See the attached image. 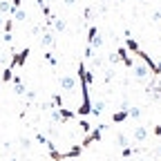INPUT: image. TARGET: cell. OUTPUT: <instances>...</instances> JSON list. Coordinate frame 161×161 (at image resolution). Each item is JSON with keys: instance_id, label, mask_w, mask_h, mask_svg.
<instances>
[{"instance_id": "cell-9", "label": "cell", "mask_w": 161, "mask_h": 161, "mask_svg": "<svg viewBox=\"0 0 161 161\" xmlns=\"http://www.w3.org/2000/svg\"><path fill=\"white\" fill-rule=\"evenodd\" d=\"M130 116H128V110H119V112H114L112 114V123H123V121H128Z\"/></svg>"}, {"instance_id": "cell-15", "label": "cell", "mask_w": 161, "mask_h": 161, "mask_svg": "<svg viewBox=\"0 0 161 161\" xmlns=\"http://www.w3.org/2000/svg\"><path fill=\"white\" fill-rule=\"evenodd\" d=\"M78 128H80V132H85V134L92 132V125L87 123V121H78Z\"/></svg>"}, {"instance_id": "cell-1", "label": "cell", "mask_w": 161, "mask_h": 161, "mask_svg": "<svg viewBox=\"0 0 161 161\" xmlns=\"http://www.w3.org/2000/svg\"><path fill=\"white\" fill-rule=\"evenodd\" d=\"M87 47H92V52L98 49V47H103V38H101L96 25H92V27L87 29Z\"/></svg>"}, {"instance_id": "cell-25", "label": "cell", "mask_w": 161, "mask_h": 161, "mask_svg": "<svg viewBox=\"0 0 161 161\" xmlns=\"http://www.w3.org/2000/svg\"><path fill=\"white\" fill-rule=\"evenodd\" d=\"M152 132H154L157 136H161V125H154V130H152Z\"/></svg>"}, {"instance_id": "cell-8", "label": "cell", "mask_w": 161, "mask_h": 161, "mask_svg": "<svg viewBox=\"0 0 161 161\" xmlns=\"http://www.w3.org/2000/svg\"><path fill=\"white\" fill-rule=\"evenodd\" d=\"M80 152H83V146H74L67 152H63V161L65 159H76V157H80Z\"/></svg>"}, {"instance_id": "cell-7", "label": "cell", "mask_w": 161, "mask_h": 161, "mask_svg": "<svg viewBox=\"0 0 161 161\" xmlns=\"http://www.w3.org/2000/svg\"><path fill=\"white\" fill-rule=\"evenodd\" d=\"M11 80H14V90H16V94H18V96H25V94H27V87H25L23 80H20V76H14Z\"/></svg>"}, {"instance_id": "cell-16", "label": "cell", "mask_w": 161, "mask_h": 161, "mask_svg": "<svg viewBox=\"0 0 161 161\" xmlns=\"http://www.w3.org/2000/svg\"><path fill=\"white\" fill-rule=\"evenodd\" d=\"M11 78H14V69L11 67H5L3 69V80H11Z\"/></svg>"}, {"instance_id": "cell-20", "label": "cell", "mask_w": 161, "mask_h": 161, "mask_svg": "<svg viewBox=\"0 0 161 161\" xmlns=\"http://www.w3.org/2000/svg\"><path fill=\"white\" fill-rule=\"evenodd\" d=\"M152 23H161V9H157V11L152 14Z\"/></svg>"}, {"instance_id": "cell-4", "label": "cell", "mask_w": 161, "mask_h": 161, "mask_svg": "<svg viewBox=\"0 0 161 161\" xmlns=\"http://www.w3.org/2000/svg\"><path fill=\"white\" fill-rule=\"evenodd\" d=\"M132 72H134V78H136V80H141V83H146L148 76H152V74H150V69H148L143 63H134Z\"/></svg>"}, {"instance_id": "cell-27", "label": "cell", "mask_w": 161, "mask_h": 161, "mask_svg": "<svg viewBox=\"0 0 161 161\" xmlns=\"http://www.w3.org/2000/svg\"><path fill=\"white\" fill-rule=\"evenodd\" d=\"M3 25H5V20H3V16H0V27H3Z\"/></svg>"}, {"instance_id": "cell-30", "label": "cell", "mask_w": 161, "mask_h": 161, "mask_svg": "<svg viewBox=\"0 0 161 161\" xmlns=\"http://www.w3.org/2000/svg\"><path fill=\"white\" fill-rule=\"evenodd\" d=\"M0 150H3V146H0Z\"/></svg>"}, {"instance_id": "cell-18", "label": "cell", "mask_w": 161, "mask_h": 161, "mask_svg": "<svg viewBox=\"0 0 161 161\" xmlns=\"http://www.w3.org/2000/svg\"><path fill=\"white\" fill-rule=\"evenodd\" d=\"M20 148H23V150H29V148H31V141H29L27 136H23V139H20Z\"/></svg>"}, {"instance_id": "cell-24", "label": "cell", "mask_w": 161, "mask_h": 161, "mask_svg": "<svg viewBox=\"0 0 161 161\" xmlns=\"http://www.w3.org/2000/svg\"><path fill=\"white\" fill-rule=\"evenodd\" d=\"M92 16H94V11H92V9H90V7H87V9H85V20H90V18H92Z\"/></svg>"}, {"instance_id": "cell-14", "label": "cell", "mask_w": 161, "mask_h": 161, "mask_svg": "<svg viewBox=\"0 0 161 161\" xmlns=\"http://www.w3.org/2000/svg\"><path fill=\"white\" fill-rule=\"evenodd\" d=\"M116 143L121 146V150H123V148H128V136H125L123 132H119V134H116Z\"/></svg>"}, {"instance_id": "cell-11", "label": "cell", "mask_w": 161, "mask_h": 161, "mask_svg": "<svg viewBox=\"0 0 161 161\" xmlns=\"http://www.w3.org/2000/svg\"><path fill=\"white\" fill-rule=\"evenodd\" d=\"M52 27H54V31H58V34H63V31L67 29V23H65V20H63V18H56Z\"/></svg>"}, {"instance_id": "cell-23", "label": "cell", "mask_w": 161, "mask_h": 161, "mask_svg": "<svg viewBox=\"0 0 161 161\" xmlns=\"http://www.w3.org/2000/svg\"><path fill=\"white\" fill-rule=\"evenodd\" d=\"M20 5H23V0H11V7L14 9H20Z\"/></svg>"}, {"instance_id": "cell-28", "label": "cell", "mask_w": 161, "mask_h": 161, "mask_svg": "<svg viewBox=\"0 0 161 161\" xmlns=\"http://www.w3.org/2000/svg\"><path fill=\"white\" fill-rule=\"evenodd\" d=\"M154 154H161V146H159V148H157V152H154Z\"/></svg>"}, {"instance_id": "cell-5", "label": "cell", "mask_w": 161, "mask_h": 161, "mask_svg": "<svg viewBox=\"0 0 161 161\" xmlns=\"http://www.w3.org/2000/svg\"><path fill=\"white\" fill-rule=\"evenodd\" d=\"M116 54H119L121 63H123L128 69H132V67H134V58H130V54H128V49H125V47H119V52H116Z\"/></svg>"}, {"instance_id": "cell-26", "label": "cell", "mask_w": 161, "mask_h": 161, "mask_svg": "<svg viewBox=\"0 0 161 161\" xmlns=\"http://www.w3.org/2000/svg\"><path fill=\"white\" fill-rule=\"evenodd\" d=\"M74 3H76V0H65V5H67V7H72Z\"/></svg>"}, {"instance_id": "cell-22", "label": "cell", "mask_w": 161, "mask_h": 161, "mask_svg": "<svg viewBox=\"0 0 161 161\" xmlns=\"http://www.w3.org/2000/svg\"><path fill=\"white\" fill-rule=\"evenodd\" d=\"M110 80H114V72H112V69L105 72V83H110Z\"/></svg>"}, {"instance_id": "cell-12", "label": "cell", "mask_w": 161, "mask_h": 161, "mask_svg": "<svg viewBox=\"0 0 161 161\" xmlns=\"http://www.w3.org/2000/svg\"><path fill=\"white\" fill-rule=\"evenodd\" d=\"M103 110H105V103H103V101H96V103H92V114H94V116H98Z\"/></svg>"}, {"instance_id": "cell-17", "label": "cell", "mask_w": 161, "mask_h": 161, "mask_svg": "<svg viewBox=\"0 0 161 161\" xmlns=\"http://www.w3.org/2000/svg\"><path fill=\"white\" fill-rule=\"evenodd\" d=\"M128 116H130V119H139V116H141V108H130V110H128Z\"/></svg>"}, {"instance_id": "cell-13", "label": "cell", "mask_w": 161, "mask_h": 161, "mask_svg": "<svg viewBox=\"0 0 161 161\" xmlns=\"http://www.w3.org/2000/svg\"><path fill=\"white\" fill-rule=\"evenodd\" d=\"M11 16H14V20H18V23H23V20H27V11H25V9H16V11H14Z\"/></svg>"}, {"instance_id": "cell-10", "label": "cell", "mask_w": 161, "mask_h": 161, "mask_svg": "<svg viewBox=\"0 0 161 161\" xmlns=\"http://www.w3.org/2000/svg\"><path fill=\"white\" fill-rule=\"evenodd\" d=\"M40 45H43V47H52L54 45V34L52 31H45L43 38H40Z\"/></svg>"}, {"instance_id": "cell-29", "label": "cell", "mask_w": 161, "mask_h": 161, "mask_svg": "<svg viewBox=\"0 0 161 161\" xmlns=\"http://www.w3.org/2000/svg\"><path fill=\"white\" fill-rule=\"evenodd\" d=\"M116 3H123V0H116Z\"/></svg>"}, {"instance_id": "cell-19", "label": "cell", "mask_w": 161, "mask_h": 161, "mask_svg": "<svg viewBox=\"0 0 161 161\" xmlns=\"http://www.w3.org/2000/svg\"><path fill=\"white\" fill-rule=\"evenodd\" d=\"M108 60H110V65H116V63H121L119 54H110V56H108Z\"/></svg>"}, {"instance_id": "cell-31", "label": "cell", "mask_w": 161, "mask_h": 161, "mask_svg": "<svg viewBox=\"0 0 161 161\" xmlns=\"http://www.w3.org/2000/svg\"><path fill=\"white\" fill-rule=\"evenodd\" d=\"M45 3H49V0H45Z\"/></svg>"}, {"instance_id": "cell-2", "label": "cell", "mask_w": 161, "mask_h": 161, "mask_svg": "<svg viewBox=\"0 0 161 161\" xmlns=\"http://www.w3.org/2000/svg\"><path fill=\"white\" fill-rule=\"evenodd\" d=\"M29 47H25V49H20V52H16L14 56H11V60H9V67L11 69H16V67H23L25 63H27V56H29Z\"/></svg>"}, {"instance_id": "cell-3", "label": "cell", "mask_w": 161, "mask_h": 161, "mask_svg": "<svg viewBox=\"0 0 161 161\" xmlns=\"http://www.w3.org/2000/svg\"><path fill=\"white\" fill-rule=\"evenodd\" d=\"M76 83H78V76H76V74H65V76H60V90L67 92V94L74 92Z\"/></svg>"}, {"instance_id": "cell-6", "label": "cell", "mask_w": 161, "mask_h": 161, "mask_svg": "<svg viewBox=\"0 0 161 161\" xmlns=\"http://www.w3.org/2000/svg\"><path fill=\"white\" fill-rule=\"evenodd\" d=\"M132 139L136 141V143L146 141V139H148V128H146V125H136V128H134V132H132Z\"/></svg>"}, {"instance_id": "cell-21", "label": "cell", "mask_w": 161, "mask_h": 161, "mask_svg": "<svg viewBox=\"0 0 161 161\" xmlns=\"http://www.w3.org/2000/svg\"><path fill=\"white\" fill-rule=\"evenodd\" d=\"M45 58H47V63H49L52 67H56V58H54L52 54H45Z\"/></svg>"}]
</instances>
